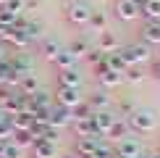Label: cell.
<instances>
[{
	"label": "cell",
	"instance_id": "1",
	"mask_svg": "<svg viewBox=\"0 0 160 158\" xmlns=\"http://www.w3.org/2000/svg\"><path fill=\"white\" fill-rule=\"evenodd\" d=\"M89 13H92V8H89L87 3H82V0H74V3L66 5V18H68L74 26L89 24Z\"/></svg>",
	"mask_w": 160,
	"mask_h": 158
},
{
	"label": "cell",
	"instance_id": "2",
	"mask_svg": "<svg viewBox=\"0 0 160 158\" xmlns=\"http://www.w3.org/2000/svg\"><path fill=\"white\" fill-rule=\"evenodd\" d=\"M118 53H121V58L126 61V66H139V63H144L150 58V48H147V45H142V42L126 45V48L118 50Z\"/></svg>",
	"mask_w": 160,
	"mask_h": 158
},
{
	"label": "cell",
	"instance_id": "3",
	"mask_svg": "<svg viewBox=\"0 0 160 158\" xmlns=\"http://www.w3.org/2000/svg\"><path fill=\"white\" fill-rule=\"evenodd\" d=\"M126 124L134 132H152L155 129V116L150 111H131L129 118H126Z\"/></svg>",
	"mask_w": 160,
	"mask_h": 158
},
{
	"label": "cell",
	"instance_id": "4",
	"mask_svg": "<svg viewBox=\"0 0 160 158\" xmlns=\"http://www.w3.org/2000/svg\"><path fill=\"white\" fill-rule=\"evenodd\" d=\"M55 103L61 105V108L71 111V108H76V105L82 103V95H79L76 87H58V92H55Z\"/></svg>",
	"mask_w": 160,
	"mask_h": 158
},
{
	"label": "cell",
	"instance_id": "5",
	"mask_svg": "<svg viewBox=\"0 0 160 158\" xmlns=\"http://www.w3.org/2000/svg\"><path fill=\"white\" fill-rule=\"evenodd\" d=\"M116 155H123V158H139V155H142V145H139L137 137H123V140H118Z\"/></svg>",
	"mask_w": 160,
	"mask_h": 158
},
{
	"label": "cell",
	"instance_id": "6",
	"mask_svg": "<svg viewBox=\"0 0 160 158\" xmlns=\"http://www.w3.org/2000/svg\"><path fill=\"white\" fill-rule=\"evenodd\" d=\"M100 145H102V140H100V134H92V137H79V140H76V155H79V158L95 155Z\"/></svg>",
	"mask_w": 160,
	"mask_h": 158
},
{
	"label": "cell",
	"instance_id": "7",
	"mask_svg": "<svg viewBox=\"0 0 160 158\" xmlns=\"http://www.w3.org/2000/svg\"><path fill=\"white\" fill-rule=\"evenodd\" d=\"M113 121H116V116H113L110 111H97V113H92L95 134H108V129L113 127Z\"/></svg>",
	"mask_w": 160,
	"mask_h": 158
},
{
	"label": "cell",
	"instance_id": "8",
	"mask_svg": "<svg viewBox=\"0 0 160 158\" xmlns=\"http://www.w3.org/2000/svg\"><path fill=\"white\" fill-rule=\"evenodd\" d=\"M48 124H50L52 129H58V132H61L63 127H68V124H71V111H66V108H61V105H55V108H50Z\"/></svg>",
	"mask_w": 160,
	"mask_h": 158
},
{
	"label": "cell",
	"instance_id": "9",
	"mask_svg": "<svg viewBox=\"0 0 160 158\" xmlns=\"http://www.w3.org/2000/svg\"><path fill=\"white\" fill-rule=\"evenodd\" d=\"M116 16L121 18V21H134L139 16V5L134 0H118L116 3Z\"/></svg>",
	"mask_w": 160,
	"mask_h": 158
},
{
	"label": "cell",
	"instance_id": "10",
	"mask_svg": "<svg viewBox=\"0 0 160 158\" xmlns=\"http://www.w3.org/2000/svg\"><path fill=\"white\" fill-rule=\"evenodd\" d=\"M97 50L100 53H105V55H108V53H116L118 50V40H116V34H113V32H100V37H97Z\"/></svg>",
	"mask_w": 160,
	"mask_h": 158
},
{
	"label": "cell",
	"instance_id": "11",
	"mask_svg": "<svg viewBox=\"0 0 160 158\" xmlns=\"http://www.w3.org/2000/svg\"><path fill=\"white\" fill-rule=\"evenodd\" d=\"M58 82H61V87H82V74H79L76 69H63L58 71Z\"/></svg>",
	"mask_w": 160,
	"mask_h": 158
},
{
	"label": "cell",
	"instance_id": "12",
	"mask_svg": "<svg viewBox=\"0 0 160 158\" xmlns=\"http://www.w3.org/2000/svg\"><path fill=\"white\" fill-rule=\"evenodd\" d=\"M139 16H144L147 21L160 24V0H147L144 5H139Z\"/></svg>",
	"mask_w": 160,
	"mask_h": 158
},
{
	"label": "cell",
	"instance_id": "13",
	"mask_svg": "<svg viewBox=\"0 0 160 158\" xmlns=\"http://www.w3.org/2000/svg\"><path fill=\"white\" fill-rule=\"evenodd\" d=\"M32 118H34V113H29V111H21V113L11 116L13 132H29V129H32Z\"/></svg>",
	"mask_w": 160,
	"mask_h": 158
},
{
	"label": "cell",
	"instance_id": "14",
	"mask_svg": "<svg viewBox=\"0 0 160 158\" xmlns=\"http://www.w3.org/2000/svg\"><path fill=\"white\" fill-rule=\"evenodd\" d=\"M87 103H89L92 113H97V111H108V105H110V95H108L105 90H97V92H95V95H92Z\"/></svg>",
	"mask_w": 160,
	"mask_h": 158
},
{
	"label": "cell",
	"instance_id": "15",
	"mask_svg": "<svg viewBox=\"0 0 160 158\" xmlns=\"http://www.w3.org/2000/svg\"><path fill=\"white\" fill-rule=\"evenodd\" d=\"M32 155H34V158H58V150H55V145L39 140V142L32 145Z\"/></svg>",
	"mask_w": 160,
	"mask_h": 158
},
{
	"label": "cell",
	"instance_id": "16",
	"mask_svg": "<svg viewBox=\"0 0 160 158\" xmlns=\"http://www.w3.org/2000/svg\"><path fill=\"white\" fill-rule=\"evenodd\" d=\"M142 40H144V45H160V24L147 21L142 29Z\"/></svg>",
	"mask_w": 160,
	"mask_h": 158
},
{
	"label": "cell",
	"instance_id": "17",
	"mask_svg": "<svg viewBox=\"0 0 160 158\" xmlns=\"http://www.w3.org/2000/svg\"><path fill=\"white\" fill-rule=\"evenodd\" d=\"M3 42L13 45L16 50H24L26 45H29V37H26L24 32H18V29H8V34H5V40H3Z\"/></svg>",
	"mask_w": 160,
	"mask_h": 158
},
{
	"label": "cell",
	"instance_id": "18",
	"mask_svg": "<svg viewBox=\"0 0 160 158\" xmlns=\"http://www.w3.org/2000/svg\"><path fill=\"white\" fill-rule=\"evenodd\" d=\"M18 90H21V95H34V92L39 90V82H37V76L34 74H24L21 79H18Z\"/></svg>",
	"mask_w": 160,
	"mask_h": 158
},
{
	"label": "cell",
	"instance_id": "19",
	"mask_svg": "<svg viewBox=\"0 0 160 158\" xmlns=\"http://www.w3.org/2000/svg\"><path fill=\"white\" fill-rule=\"evenodd\" d=\"M105 63H108V69H110V71H116V74H126V69H129L118 50H116V53H108V55H105Z\"/></svg>",
	"mask_w": 160,
	"mask_h": 158
},
{
	"label": "cell",
	"instance_id": "20",
	"mask_svg": "<svg viewBox=\"0 0 160 158\" xmlns=\"http://www.w3.org/2000/svg\"><path fill=\"white\" fill-rule=\"evenodd\" d=\"M55 63H58V69H76V58H74V53H71L68 48H63L61 53H58V58H55Z\"/></svg>",
	"mask_w": 160,
	"mask_h": 158
},
{
	"label": "cell",
	"instance_id": "21",
	"mask_svg": "<svg viewBox=\"0 0 160 158\" xmlns=\"http://www.w3.org/2000/svg\"><path fill=\"white\" fill-rule=\"evenodd\" d=\"M97 79H100V84L102 87H118V84L123 82V74H116V71H102V74H97Z\"/></svg>",
	"mask_w": 160,
	"mask_h": 158
},
{
	"label": "cell",
	"instance_id": "22",
	"mask_svg": "<svg viewBox=\"0 0 160 158\" xmlns=\"http://www.w3.org/2000/svg\"><path fill=\"white\" fill-rule=\"evenodd\" d=\"M89 26L95 32H105L108 29V16H105V11H92L89 13Z\"/></svg>",
	"mask_w": 160,
	"mask_h": 158
},
{
	"label": "cell",
	"instance_id": "23",
	"mask_svg": "<svg viewBox=\"0 0 160 158\" xmlns=\"http://www.w3.org/2000/svg\"><path fill=\"white\" fill-rule=\"evenodd\" d=\"M74 132H76V137H92V134H95L92 116H89V118H79V121H74Z\"/></svg>",
	"mask_w": 160,
	"mask_h": 158
},
{
	"label": "cell",
	"instance_id": "24",
	"mask_svg": "<svg viewBox=\"0 0 160 158\" xmlns=\"http://www.w3.org/2000/svg\"><path fill=\"white\" fill-rule=\"evenodd\" d=\"M11 142L16 145V148L26 150V148H32V145H34V137H32V132H13Z\"/></svg>",
	"mask_w": 160,
	"mask_h": 158
},
{
	"label": "cell",
	"instance_id": "25",
	"mask_svg": "<svg viewBox=\"0 0 160 158\" xmlns=\"http://www.w3.org/2000/svg\"><path fill=\"white\" fill-rule=\"evenodd\" d=\"M108 137H113V140H123V137H129V124L121 121V118H116L113 127L108 129Z\"/></svg>",
	"mask_w": 160,
	"mask_h": 158
},
{
	"label": "cell",
	"instance_id": "26",
	"mask_svg": "<svg viewBox=\"0 0 160 158\" xmlns=\"http://www.w3.org/2000/svg\"><path fill=\"white\" fill-rule=\"evenodd\" d=\"M68 50L74 53V58H87V55H89V50H92V45L87 42V40H74Z\"/></svg>",
	"mask_w": 160,
	"mask_h": 158
},
{
	"label": "cell",
	"instance_id": "27",
	"mask_svg": "<svg viewBox=\"0 0 160 158\" xmlns=\"http://www.w3.org/2000/svg\"><path fill=\"white\" fill-rule=\"evenodd\" d=\"M61 50H63V48H61V42H58V40H45V45H42V53H45V58H48V61H55Z\"/></svg>",
	"mask_w": 160,
	"mask_h": 158
},
{
	"label": "cell",
	"instance_id": "28",
	"mask_svg": "<svg viewBox=\"0 0 160 158\" xmlns=\"http://www.w3.org/2000/svg\"><path fill=\"white\" fill-rule=\"evenodd\" d=\"M26 5H29V0H8V3L3 5V8L8 11V13H13V16L18 18V16H21V13L26 11Z\"/></svg>",
	"mask_w": 160,
	"mask_h": 158
},
{
	"label": "cell",
	"instance_id": "29",
	"mask_svg": "<svg viewBox=\"0 0 160 158\" xmlns=\"http://www.w3.org/2000/svg\"><path fill=\"white\" fill-rule=\"evenodd\" d=\"M92 116V108H89V103H79L76 108H71V121H79V118H89Z\"/></svg>",
	"mask_w": 160,
	"mask_h": 158
},
{
	"label": "cell",
	"instance_id": "30",
	"mask_svg": "<svg viewBox=\"0 0 160 158\" xmlns=\"http://www.w3.org/2000/svg\"><path fill=\"white\" fill-rule=\"evenodd\" d=\"M11 137H13V127H11V118H3V121H0V140L11 142Z\"/></svg>",
	"mask_w": 160,
	"mask_h": 158
},
{
	"label": "cell",
	"instance_id": "31",
	"mask_svg": "<svg viewBox=\"0 0 160 158\" xmlns=\"http://www.w3.org/2000/svg\"><path fill=\"white\" fill-rule=\"evenodd\" d=\"M18 18H21V16H18ZM0 24L8 26V29H13V24H16V16H13V13H8L3 5H0Z\"/></svg>",
	"mask_w": 160,
	"mask_h": 158
},
{
	"label": "cell",
	"instance_id": "32",
	"mask_svg": "<svg viewBox=\"0 0 160 158\" xmlns=\"http://www.w3.org/2000/svg\"><path fill=\"white\" fill-rule=\"evenodd\" d=\"M123 79H126V82H142V71H139L137 66H129L126 74H123Z\"/></svg>",
	"mask_w": 160,
	"mask_h": 158
},
{
	"label": "cell",
	"instance_id": "33",
	"mask_svg": "<svg viewBox=\"0 0 160 158\" xmlns=\"http://www.w3.org/2000/svg\"><path fill=\"white\" fill-rule=\"evenodd\" d=\"M3 158H24V150H21V148H16L13 142H8V148H5Z\"/></svg>",
	"mask_w": 160,
	"mask_h": 158
},
{
	"label": "cell",
	"instance_id": "34",
	"mask_svg": "<svg viewBox=\"0 0 160 158\" xmlns=\"http://www.w3.org/2000/svg\"><path fill=\"white\" fill-rule=\"evenodd\" d=\"M152 74H155V76H158V79H160V61H158V63H155V66H152Z\"/></svg>",
	"mask_w": 160,
	"mask_h": 158
},
{
	"label": "cell",
	"instance_id": "35",
	"mask_svg": "<svg viewBox=\"0 0 160 158\" xmlns=\"http://www.w3.org/2000/svg\"><path fill=\"white\" fill-rule=\"evenodd\" d=\"M5 34H8V26H3V24H0V40H5Z\"/></svg>",
	"mask_w": 160,
	"mask_h": 158
},
{
	"label": "cell",
	"instance_id": "36",
	"mask_svg": "<svg viewBox=\"0 0 160 158\" xmlns=\"http://www.w3.org/2000/svg\"><path fill=\"white\" fill-rule=\"evenodd\" d=\"M5 148H8V142H5V140H0V158H3V153H5Z\"/></svg>",
	"mask_w": 160,
	"mask_h": 158
},
{
	"label": "cell",
	"instance_id": "37",
	"mask_svg": "<svg viewBox=\"0 0 160 158\" xmlns=\"http://www.w3.org/2000/svg\"><path fill=\"white\" fill-rule=\"evenodd\" d=\"M5 61V48H3V42H0V63Z\"/></svg>",
	"mask_w": 160,
	"mask_h": 158
},
{
	"label": "cell",
	"instance_id": "38",
	"mask_svg": "<svg viewBox=\"0 0 160 158\" xmlns=\"http://www.w3.org/2000/svg\"><path fill=\"white\" fill-rule=\"evenodd\" d=\"M3 118H8V116H5V111H3V108H0V121H3Z\"/></svg>",
	"mask_w": 160,
	"mask_h": 158
},
{
	"label": "cell",
	"instance_id": "39",
	"mask_svg": "<svg viewBox=\"0 0 160 158\" xmlns=\"http://www.w3.org/2000/svg\"><path fill=\"white\" fill-rule=\"evenodd\" d=\"M134 3H137V5H144V3H147V0H134Z\"/></svg>",
	"mask_w": 160,
	"mask_h": 158
},
{
	"label": "cell",
	"instance_id": "40",
	"mask_svg": "<svg viewBox=\"0 0 160 158\" xmlns=\"http://www.w3.org/2000/svg\"><path fill=\"white\" fill-rule=\"evenodd\" d=\"M32 3H42V0H29V5H32Z\"/></svg>",
	"mask_w": 160,
	"mask_h": 158
},
{
	"label": "cell",
	"instance_id": "41",
	"mask_svg": "<svg viewBox=\"0 0 160 158\" xmlns=\"http://www.w3.org/2000/svg\"><path fill=\"white\" fill-rule=\"evenodd\" d=\"M5 3H8V0H0V5H5Z\"/></svg>",
	"mask_w": 160,
	"mask_h": 158
},
{
	"label": "cell",
	"instance_id": "42",
	"mask_svg": "<svg viewBox=\"0 0 160 158\" xmlns=\"http://www.w3.org/2000/svg\"><path fill=\"white\" fill-rule=\"evenodd\" d=\"M63 158H76V155H63Z\"/></svg>",
	"mask_w": 160,
	"mask_h": 158
},
{
	"label": "cell",
	"instance_id": "43",
	"mask_svg": "<svg viewBox=\"0 0 160 158\" xmlns=\"http://www.w3.org/2000/svg\"><path fill=\"white\" fill-rule=\"evenodd\" d=\"M0 84H3V76H0Z\"/></svg>",
	"mask_w": 160,
	"mask_h": 158
},
{
	"label": "cell",
	"instance_id": "44",
	"mask_svg": "<svg viewBox=\"0 0 160 158\" xmlns=\"http://www.w3.org/2000/svg\"><path fill=\"white\" fill-rule=\"evenodd\" d=\"M76 158H79V155H76ZM87 158H92V155H87Z\"/></svg>",
	"mask_w": 160,
	"mask_h": 158
}]
</instances>
